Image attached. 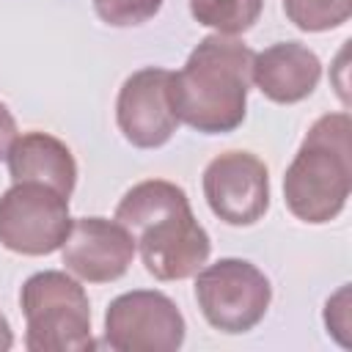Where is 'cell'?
<instances>
[{
	"instance_id": "1",
	"label": "cell",
	"mask_w": 352,
	"mask_h": 352,
	"mask_svg": "<svg viewBox=\"0 0 352 352\" xmlns=\"http://www.w3.org/2000/svg\"><path fill=\"white\" fill-rule=\"evenodd\" d=\"M116 220L132 234L146 272L157 280H184L209 258V234L173 182L148 179L135 184L116 206Z\"/></svg>"
},
{
	"instance_id": "2",
	"label": "cell",
	"mask_w": 352,
	"mask_h": 352,
	"mask_svg": "<svg viewBox=\"0 0 352 352\" xmlns=\"http://www.w3.org/2000/svg\"><path fill=\"white\" fill-rule=\"evenodd\" d=\"M253 50L231 36H206L187 58L182 72L170 74L168 99L179 121L204 132H231L245 121Z\"/></svg>"
},
{
	"instance_id": "3",
	"label": "cell",
	"mask_w": 352,
	"mask_h": 352,
	"mask_svg": "<svg viewBox=\"0 0 352 352\" xmlns=\"http://www.w3.org/2000/svg\"><path fill=\"white\" fill-rule=\"evenodd\" d=\"M349 116L327 113L305 135L283 176L286 206L305 223H327L341 214L352 187Z\"/></svg>"
},
{
	"instance_id": "4",
	"label": "cell",
	"mask_w": 352,
	"mask_h": 352,
	"mask_svg": "<svg viewBox=\"0 0 352 352\" xmlns=\"http://www.w3.org/2000/svg\"><path fill=\"white\" fill-rule=\"evenodd\" d=\"M19 305L28 322L25 346L30 352L94 349L88 294L66 272L47 270L30 275L19 292Z\"/></svg>"
},
{
	"instance_id": "5",
	"label": "cell",
	"mask_w": 352,
	"mask_h": 352,
	"mask_svg": "<svg viewBox=\"0 0 352 352\" xmlns=\"http://www.w3.org/2000/svg\"><path fill=\"white\" fill-rule=\"evenodd\" d=\"M195 300L214 330L248 333L264 319L272 300V286L250 261L220 258L198 272Z\"/></svg>"
},
{
	"instance_id": "6",
	"label": "cell",
	"mask_w": 352,
	"mask_h": 352,
	"mask_svg": "<svg viewBox=\"0 0 352 352\" xmlns=\"http://www.w3.org/2000/svg\"><path fill=\"white\" fill-rule=\"evenodd\" d=\"M72 228L69 198L38 182H14L0 195V242L22 256L58 250Z\"/></svg>"
},
{
	"instance_id": "7",
	"label": "cell",
	"mask_w": 352,
	"mask_h": 352,
	"mask_svg": "<svg viewBox=\"0 0 352 352\" xmlns=\"http://www.w3.org/2000/svg\"><path fill=\"white\" fill-rule=\"evenodd\" d=\"M104 341L116 352H173L184 341V316L162 292H126L104 314Z\"/></svg>"
},
{
	"instance_id": "8",
	"label": "cell",
	"mask_w": 352,
	"mask_h": 352,
	"mask_svg": "<svg viewBox=\"0 0 352 352\" xmlns=\"http://www.w3.org/2000/svg\"><path fill=\"white\" fill-rule=\"evenodd\" d=\"M209 209L228 226H253L270 206L267 165L250 151H226L204 170Z\"/></svg>"
},
{
	"instance_id": "9",
	"label": "cell",
	"mask_w": 352,
	"mask_h": 352,
	"mask_svg": "<svg viewBox=\"0 0 352 352\" xmlns=\"http://www.w3.org/2000/svg\"><path fill=\"white\" fill-rule=\"evenodd\" d=\"M168 69H140L129 74L118 91L116 121L121 135L138 148H157L170 140L179 118L168 99Z\"/></svg>"
},
{
	"instance_id": "10",
	"label": "cell",
	"mask_w": 352,
	"mask_h": 352,
	"mask_svg": "<svg viewBox=\"0 0 352 352\" xmlns=\"http://www.w3.org/2000/svg\"><path fill=\"white\" fill-rule=\"evenodd\" d=\"M63 264L80 280L110 283L118 280L132 258L135 239L118 220L104 217H77L63 239Z\"/></svg>"
},
{
	"instance_id": "11",
	"label": "cell",
	"mask_w": 352,
	"mask_h": 352,
	"mask_svg": "<svg viewBox=\"0 0 352 352\" xmlns=\"http://www.w3.org/2000/svg\"><path fill=\"white\" fill-rule=\"evenodd\" d=\"M250 77L267 99L278 104H292L314 94L322 77V63L308 47L297 41H280L253 55Z\"/></svg>"
},
{
	"instance_id": "12",
	"label": "cell",
	"mask_w": 352,
	"mask_h": 352,
	"mask_svg": "<svg viewBox=\"0 0 352 352\" xmlns=\"http://www.w3.org/2000/svg\"><path fill=\"white\" fill-rule=\"evenodd\" d=\"M14 182H38L60 195H72L77 182V165L66 143L47 132H28L16 138L6 154Z\"/></svg>"
},
{
	"instance_id": "13",
	"label": "cell",
	"mask_w": 352,
	"mask_h": 352,
	"mask_svg": "<svg viewBox=\"0 0 352 352\" xmlns=\"http://www.w3.org/2000/svg\"><path fill=\"white\" fill-rule=\"evenodd\" d=\"M264 0H190L198 25L214 28L223 36L250 30L261 16Z\"/></svg>"
},
{
	"instance_id": "14",
	"label": "cell",
	"mask_w": 352,
	"mask_h": 352,
	"mask_svg": "<svg viewBox=\"0 0 352 352\" xmlns=\"http://www.w3.org/2000/svg\"><path fill=\"white\" fill-rule=\"evenodd\" d=\"M283 11L300 30L322 33L349 19L352 0H283Z\"/></svg>"
},
{
	"instance_id": "15",
	"label": "cell",
	"mask_w": 352,
	"mask_h": 352,
	"mask_svg": "<svg viewBox=\"0 0 352 352\" xmlns=\"http://www.w3.org/2000/svg\"><path fill=\"white\" fill-rule=\"evenodd\" d=\"M162 0H94L96 14L113 28H132L148 22L160 11Z\"/></svg>"
},
{
	"instance_id": "16",
	"label": "cell",
	"mask_w": 352,
	"mask_h": 352,
	"mask_svg": "<svg viewBox=\"0 0 352 352\" xmlns=\"http://www.w3.org/2000/svg\"><path fill=\"white\" fill-rule=\"evenodd\" d=\"M346 289H341L330 302H327V314H324V319H327V327L341 338V344H346L344 341V330H349V322H346Z\"/></svg>"
},
{
	"instance_id": "17",
	"label": "cell",
	"mask_w": 352,
	"mask_h": 352,
	"mask_svg": "<svg viewBox=\"0 0 352 352\" xmlns=\"http://www.w3.org/2000/svg\"><path fill=\"white\" fill-rule=\"evenodd\" d=\"M14 140H16V121L8 113V107L0 102V160H6Z\"/></svg>"
},
{
	"instance_id": "18",
	"label": "cell",
	"mask_w": 352,
	"mask_h": 352,
	"mask_svg": "<svg viewBox=\"0 0 352 352\" xmlns=\"http://www.w3.org/2000/svg\"><path fill=\"white\" fill-rule=\"evenodd\" d=\"M11 344H14V336H11V327H8V322H6V316L0 314V352H6V349H11Z\"/></svg>"
}]
</instances>
